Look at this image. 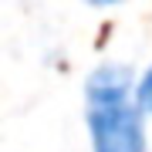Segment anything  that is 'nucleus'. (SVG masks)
Instances as JSON below:
<instances>
[{
  "mask_svg": "<svg viewBox=\"0 0 152 152\" xmlns=\"http://www.w3.org/2000/svg\"><path fill=\"white\" fill-rule=\"evenodd\" d=\"M135 105H139L145 115H152V68L135 81Z\"/></svg>",
  "mask_w": 152,
  "mask_h": 152,
  "instance_id": "nucleus-3",
  "label": "nucleus"
},
{
  "mask_svg": "<svg viewBox=\"0 0 152 152\" xmlns=\"http://www.w3.org/2000/svg\"><path fill=\"white\" fill-rule=\"evenodd\" d=\"M85 98L88 105H112V102H129L135 98V78L132 68L125 64H102L88 75L85 81Z\"/></svg>",
  "mask_w": 152,
  "mask_h": 152,
  "instance_id": "nucleus-2",
  "label": "nucleus"
},
{
  "mask_svg": "<svg viewBox=\"0 0 152 152\" xmlns=\"http://www.w3.org/2000/svg\"><path fill=\"white\" fill-rule=\"evenodd\" d=\"M88 135L95 152H145V112L135 98L88 105Z\"/></svg>",
  "mask_w": 152,
  "mask_h": 152,
  "instance_id": "nucleus-1",
  "label": "nucleus"
},
{
  "mask_svg": "<svg viewBox=\"0 0 152 152\" xmlns=\"http://www.w3.org/2000/svg\"><path fill=\"white\" fill-rule=\"evenodd\" d=\"M88 7H112V4H118V0H85Z\"/></svg>",
  "mask_w": 152,
  "mask_h": 152,
  "instance_id": "nucleus-4",
  "label": "nucleus"
}]
</instances>
